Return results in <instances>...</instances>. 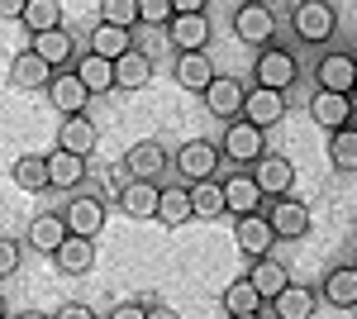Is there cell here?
<instances>
[{
    "mask_svg": "<svg viewBox=\"0 0 357 319\" xmlns=\"http://www.w3.org/2000/svg\"><path fill=\"white\" fill-rule=\"evenodd\" d=\"M291 29H296L301 43H329L333 29H338V10L329 0H301L291 10Z\"/></svg>",
    "mask_w": 357,
    "mask_h": 319,
    "instance_id": "1",
    "label": "cell"
},
{
    "mask_svg": "<svg viewBox=\"0 0 357 319\" xmlns=\"http://www.w3.org/2000/svg\"><path fill=\"white\" fill-rule=\"evenodd\" d=\"M234 243H238V253H243L248 262H257V258H272L276 229H272V219H267V210L243 214V219L234 224Z\"/></svg>",
    "mask_w": 357,
    "mask_h": 319,
    "instance_id": "2",
    "label": "cell"
},
{
    "mask_svg": "<svg viewBox=\"0 0 357 319\" xmlns=\"http://www.w3.org/2000/svg\"><path fill=\"white\" fill-rule=\"evenodd\" d=\"M267 129H257V124H248V119H238V124H229L224 129V143L220 153L224 162H238V167H252V162L267 153V138H262Z\"/></svg>",
    "mask_w": 357,
    "mask_h": 319,
    "instance_id": "3",
    "label": "cell"
},
{
    "mask_svg": "<svg viewBox=\"0 0 357 319\" xmlns=\"http://www.w3.org/2000/svg\"><path fill=\"white\" fill-rule=\"evenodd\" d=\"M220 162H224V153L215 148V143H210V138H191V143H181V148H176L172 167H176L186 181H210Z\"/></svg>",
    "mask_w": 357,
    "mask_h": 319,
    "instance_id": "4",
    "label": "cell"
},
{
    "mask_svg": "<svg viewBox=\"0 0 357 319\" xmlns=\"http://www.w3.org/2000/svg\"><path fill=\"white\" fill-rule=\"evenodd\" d=\"M234 34H238L243 43H252V48H267L272 34H276V15L262 0H243V5L234 10Z\"/></svg>",
    "mask_w": 357,
    "mask_h": 319,
    "instance_id": "5",
    "label": "cell"
},
{
    "mask_svg": "<svg viewBox=\"0 0 357 319\" xmlns=\"http://www.w3.org/2000/svg\"><path fill=\"white\" fill-rule=\"evenodd\" d=\"M252 177H257V186L267 200H281V195H291L296 186V162L281 158V153H262V158L252 162Z\"/></svg>",
    "mask_w": 357,
    "mask_h": 319,
    "instance_id": "6",
    "label": "cell"
},
{
    "mask_svg": "<svg viewBox=\"0 0 357 319\" xmlns=\"http://www.w3.org/2000/svg\"><path fill=\"white\" fill-rule=\"evenodd\" d=\"M310 119L329 133L348 129L353 124V96H343V91H314L310 96Z\"/></svg>",
    "mask_w": 357,
    "mask_h": 319,
    "instance_id": "7",
    "label": "cell"
},
{
    "mask_svg": "<svg viewBox=\"0 0 357 319\" xmlns=\"http://www.w3.org/2000/svg\"><path fill=\"white\" fill-rule=\"evenodd\" d=\"M243 119L257 124V129H276L286 119V91H272V86H252L243 101Z\"/></svg>",
    "mask_w": 357,
    "mask_h": 319,
    "instance_id": "8",
    "label": "cell"
},
{
    "mask_svg": "<svg viewBox=\"0 0 357 319\" xmlns=\"http://www.w3.org/2000/svg\"><path fill=\"white\" fill-rule=\"evenodd\" d=\"M167 167V148L158 138H143L124 153V181H158Z\"/></svg>",
    "mask_w": 357,
    "mask_h": 319,
    "instance_id": "9",
    "label": "cell"
},
{
    "mask_svg": "<svg viewBox=\"0 0 357 319\" xmlns=\"http://www.w3.org/2000/svg\"><path fill=\"white\" fill-rule=\"evenodd\" d=\"M314 81H319V91H343V96H353V86H357V57L343 53V48L324 53V57H319V67H314Z\"/></svg>",
    "mask_w": 357,
    "mask_h": 319,
    "instance_id": "10",
    "label": "cell"
},
{
    "mask_svg": "<svg viewBox=\"0 0 357 319\" xmlns=\"http://www.w3.org/2000/svg\"><path fill=\"white\" fill-rule=\"evenodd\" d=\"M262 200H267V195H262V186H257V177H252V172H243V167H238L234 177H224V205H229V214H234V219L257 214V210H262Z\"/></svg>",
    "mask_w": 357,
    "mask_h": 319,
    "instance_id": "11",
    "label": "cell"
},
{
    "mask_svg": "<svg viewBox=\"0 0 357 319\" xmlns=\"http://www.w3.org/2000/svg\"><path fill=\"white\" fill-rule=\"evenodd\" d=\"M243 101H248V91L238 77H215L205 86V110L215 119H243Z\"/></svg>",
    "mask_w": 357,
    "mask_h": 319,
    "instance_id": "12",
    "label": "cell"
},
{
    "mask_svg": "<svg viewBox=\"0 0 357 319\" xmlns=\"http://www.w3.org/2000/svg\"><path fill=\"white\" fill-rule=\"evenodd\" d=\"M267 219H272L276 239H305L310 234V205L296 200V195H281L267 205Z\"/></svg>",
    "mask_w": 357,
    "mask_h": 319,
    "instance_id": "13",
    "label": "cell"
},
{
    "mask_svg": "<svg viewBox=\"0 0 357 319\" xmlns=\"http://www.w3.org/2000/svg\"><path fill=\"white\" fill-rule=\"evenodd\" d=\"M296 53L291 48H262L257 57V86H272V91H291L296 86Z\"/></svg>",
    "mask_w": 357,
    "mask_h": 319,
    "instance_id": "14",
    "label": "cell"
},
{
    "mask_svg": "<svg viewBox=\"0 0 357 319\" xmlns=\"http://www.w3.org/2000/svg\"><path fill=\"white\" fill-rule=\"evenodd\" d=\"M167 38L176 53H205L210 48V15H172Z\"/></svg>",
    "mask_w": 357,
    "mask_h": 319,
    "instance_id": "15",
    "label": "cell"
},
{
    "mask_svg": "<svg viewBox=\"0 0 357 319\" xmlns=\"http://www.w3.org/2000/svg\"><path fill=\"white\" fill-rule=\"evenodd\" d=\"M53 77H57V72L38 53H33V48L15 53V62H10V86H15V91H48V86H53Z\"/></svg>",
    "mask_w": 357,
    "mask_h": 319,
    "instance_id": "16",
    "label": "cell"
},
{
    "mask_svg": "<svg viewBox=\"0 0 357 319\" xmlns=\"http://www.w3.org/2000/svg\"><path fill=\"white\" fill-rule=\"evenodd\" d=\"M96 143H100V133H96V124H91V114H67V119L57 124V148H62V153L91 158Z\"/></svg>",
    "mask_w": 357,
    "mask_h": 319,
    "instance_id": "17",
    "label": "cell"
},
{
    "mask_svg": "<svg viewBox=\"0 0 357 319\" xmlns=\"http://www.w3.org/2000/svg\"><path fill=\"white\" fill-rule=\"evenodd\" d=\"M53 262L62 276H91V267H96V239H82V234H67L62 248L53 253Z\"/></svg>",
    "mask_w": 357,
    "mask_h": 319,
    "instance_id": "18",
    "label": "cell"
},
{
    "mask_svg": "<svg viewBox=\"0 0 357 319\" xmlns=\"http://www.w3.org/2000/svg\"><path fill=\"white\" fill-rule=\"evenodd\" d=\"M48 101H53V110L67 119V114H86V105H91V91L82 86V77H77V72H57L53 86H48Z\"/></svg>",
    "mask_w": 357,
    "mask_h": 319,
    "instance_id": "19",
    "label": "cell"
},
{
    "mask_svg": "<svg viewBox=\"0 0 357 319\" xmlns=\"http://www.w3.org/2000/svg\"><path fill=\"white\" fill-rule=\"evenodd\" d=\"M67 229L72 234H82V239H96L100 229H105V200H96V195H77V200H67Z\"/></svg>",
    "mask_w": 357,
    "mask_h": 319,
    "instance_id": "20",
    "label": "cell"
},
{
    "mask_svg": "<svg viewBox=\"0 0 357 319\" xmlns=\"http://www.w3.org/2000/svg\"><path fill=\"white\" fill-rule=\"evenodd\" d=\"M172 77H176V86H186V91H195V96H205V86L220 77V72H215L210 53H176Z\"/></svg>",
    "mask_w": 357,
    "mask_h": 319,
    "instance_id": "21",
    "label": "cell"
},
{
    "mask_svg": "<svg viewBox=\"0 0 357 319\" xmlns=\"http://www.w3.org/2000/svg\"><path fill=\"white\" fill-rule=\"evenodd\" d=\"M158 195H162L158 181H124L119 210L129 214V219H158Z\"/></svg>",
    "mask_w": 357,
    "mask_h": 319,
    "instance_id": "22",
    "label": "cell"
},
{
    "mask_svg": "<svg viewBox=\"0 0 357 319\" xmlns=\"http://www.w3.org/2000/svg\"><path fill=\"white\" fill-rule=\"evenodd\" d=\"M67 234H72V229H67V214L48 210V214H38V219L29 224V248H33V253H43V258H53Z\"/></svg>",
    "mask_w": 357,
    "mask_h": 319,
    "instance_id": "23",
    "label": "cell"
},
{
    "mask_svg": "<svg viewBox=\"0 0 357 319\" xmlns=\"http://www.w3.org/2000/svg\"><path fill=\"white\" fill-rule=\"evenodd\" d=\"M148 81H153V57L143 48H129L114 62V91H143Z\"/></svg>",
    "mask_w": 357,
    "mask_h": 319,
    "instance_id": "24",
    "label": "cell"
},
{
    "mask_svg": "<svg viewBox=\"0 0 357 319\" xmlns=\"http://www.w3.org/2000/svg\"><path fill=\"white\" fill-rule=\"evenodd\" d=\"M10 177H15V186L29 191V195H38V191H53L48 158H43V153H24V158H15V162H10Z\"/></svg>",
    "mask_w": 357,
    "mask_h": 319,
    "instance_id": "25",
    "label": "cell"
},
{
    "mask_svg": "<svg viewBox=\"0 0 357 319\" xmlns=\"http://www.w3.org/2000/svg\"><path fill=\"white\" fill-rule=\"evenodd\" d=\"M33 53L43 57L48 67H67V62H77V38L67 34V29H48V34H33Z\"/></svg>",
    "mask_w": 357,
    "mask_h": 319,
    "instance_id": "26",
    "label": "cell"
},
{
    "mask_svg": "<svg viewBox=\"0 0 357 319\" xmlns=\"http://www.w3.org/2000/svg\"><path fill=\"white\" fill-rule=\"evenodd\" d=\"M186 191H191V214H195V219H205V224H210V219L229 214V205H224V181L210 177V181H191Z\"/></svg>",
    "mask_w": 357,
    "mask_h": 319,
    "instance_id": "27",
    "label": "cell"
},
{
    "mask_svg": "<svg viewBox=\"0 0 357 319\" xmlns=\"http://www.w3.org/2000/svg\"><path fill=\"white\" fill-rule=\"evenodd\" d=\"M248 281H252V286L262 291V300L272 305L276 295H281L286 286H291V272H286V267L276 262V258H257V262H252V272H248Z\"/></svg>",
    "mask_w": 357,
    "mask_h": 319,
    "instance_id": "28",
    "label": "cell"
},
{
    "mask_svg": "<svg viewBox=\"0 0 357 319\" xmlns=\"http://www.w3.org/2000/svg\"><path fill=\"white\" fill-rule=\"evenodd\" d=\"M77 77H82V86L91 91V96H100V91H114V62L100 53H86L77 57V67H72Z\"/></svg>",
    "mask_w": 357,
    "mask_h": 319,
    "instance_id": "29",
    "label": "cell"
},
{
    "mask_svg": "<svg viewBox=\"0 0 357 319\" xmlns=\"http://www.w3.org/2000/svg\"><path fill=\"white\" fill-rule=\"evenodd\" d=\"M324 300L333 310H357V267H333L324 276Z\"/></svg>",
    "mask_w": 357,
    "mask_h": 319,
    "instance_id": "30",
    "label": "cell"
},
{
    "mask_svg": "<svg viewBox=\"0 0 357 319\" xmlns=\"http://www.w3.org/2000/svg\"><path fill=\"white\" fill-rule=\"evenodd\" d=\"M129 48H134V29H119V24H96L91 29V53L119 62Z\"/></svg>",
    "mask_w": 357,
    "mask_h": 319,
    "instance_id": "31",
    "label": "cell"
},
{
    "mask_svg": "<svg viewBox=\"0 0 357 319\" xmlns=\"http://www.w3.org/2000/svg\"><path fill=\"white\" fill-rule=\"evenodd\" d=\"M48 177H53V191H77L86 181V158L77 153H48Z\"/></svg>",
    "mask_w": 357,
    "mask_h": 319,
    "instance_id": "32",
    "label": "cell"
},
{
    "mask_svg": "<svg viewBox=\"0 0 357 319\" xmlns=\"http://www.w3.org/2000/svg\"><path fill=\"white\" fill-rule=\"evenodd\" d=\"M186 219H195L191 214V191L186 186H162V195H158V224L181 229Z\"/></svg>",
    "mask_w": 357,
    "mask_h": 319,
    "instance_id": "33",
    "label": "cell"
},
{
    "mask_svg": "<svg viewBox=\"0 0 357 319\" xmlns=\"http://www.w3.org/2000/svg\"><path fill=\"white\" fill-rule=\"evenodd\" d=\"M267 310V300H262V291L248 281V276H238L229 291H224V315H262Z\"/></svg>",
    "mask_w": 357,
    "mask_h": 319,
    "instance_id": "34",
    "label": "cell"
},
{
    "mask_svg": "<svg viewBox=\"0 0 357 319\" xmlns=\"http://www.w3.org/2000/svg\"><path fill=\"white\" fill-rule=\"evenodd\" d=\"M272 315H276V319H310V315H314V291L291 281V286H286V291L272 300Z\"/></svg>",
    "mask_w": 357,
    "mask_h": 319,
    "instance_id": "35",
    "label": "cell"
},
{
    "mask_svg": "<svg viewBox=\"0 0 357 319\" xmlns=\"http://www.w3.org/2000/svg\"><path fill=\"white\" fill-rule=\"evenodd\" d=\"M20 24L29 34H48V29H62V0H29L24 20Z\"/></svg>",
    "mask_w": 357,
    "mask_h": 319,
    "instance_id": "36",
    "label": "cell"
},
{
    "mask_svg": "<svg viewBox=\"0 0 357 319\" xmlns=\"http://www.w3.org/2000/svg\"><path fill=\"white\" fill-rule=\"evenodd\" d=\"M329 158L338 172H357V129H338L329 138Z\"/></svg>",
    "mask_w": 357,
    "mask_h": 319,
    "instance_id": "37",
    "label": "cell"
},
{
    "mask_svg": "<svg viewBox=\"0 0 357 319\" xmlns=\"http://www.w3.org/2000/svg\"><path fill=\"white\" fill-rule=\"evenodd\" d=\"M100 24L134 29L138 24V0H100Z\"/></svg>",
    "mask_w": 357,
    "mask_h": 319,
    "instance_id": "38",
    "label": "cell"
},
{
    "mask_svg": "<svg viewBox=\"0 0 357 319\" xmlns=\"http://www.w3.org/2000/svg\"><path fill=\"white\" fill-rule=\"evenodd\" d=\"M172 0H138V24H153V29H167L172 24Z\"/></svg>",
    "mask_w": 357,
    "mask_h": 319,
    "instance_id": "39",
    "label": "cell"
},
{
    "mask_svg": "<svg viewBox=\"0 0 357 319\" xmlns=\"http://www.w3.org/2000/svg\"><path fill=\"white\" fill-rule=\"evenodd\" d=\"M20 267H24V248H20L15 239H0V281L15 276Z\"/></svg>",
    "mask_w": 357,
    "mask_h": 319,
    "instance_id": "40",
    "label": "cell"
},
{
    "mask_svg": "<svg viewBox=\"0 0 357 319\" xmlns=\"http://www.w3.org/2000/svg\"><path fill=\"white\" fill-rule=\"evenodd\" d=\"M53 319H96V310L91 305H82V300H67V305H57Z\"/></svg>",
    "mask_w": 357,
    "mask_h": 319,
    "instance_id": "41",
    "label": "cell"
},
{
    "mask_svg": "<svg viewBox=\"0 0 357 319\" xmlns=\"http://www.w3.org/2000/svg\"><path fill=\"white\" fill-rule=\"evenodd\" d=\"M110 319H148V305L143 300H124V305H114Z\"/></svg>",
    "mask_w": 357,
    "mask_h": 319,
    "instance_id": "42",
    "label": "cell"
},
{
    "mask_svg": "<svg viewBox=\"0 0 357 319\" xmlns=\"http://www.w3.org/2000/svg\"><path fill=\"white\" fill-rule=\"evenodd\" d=\"M29 0H0V20H24Z\"/></svg>",
    "mask_w": 357,
    "mask_h": 319,
    "instance_id": "43",
    "label": "cell"
},
{
    "mask_svg": "<svg viewBox=\"0 0 357 319\" xmlns=\"http://www.w3.org/2000/svg\"><path fill=\"white\" fill-rule=\"evenodd\" d=\"M205 5H210V0H172L176 15H205Z\"/></svg>",
    "mask_w": 357,
    "mask_h": 319,
    "instance_id": "44",
    "label": "cell"
},
{
    "mask_svg": "<svg viewBox=\"0 0 357 319\" xmlns=\"http://www.w3.org/2000/svg\"><path fill=\"white\" fill-rule=\"evenodd\" d=\"M148 319H181L172 305H148Z\"/></svg>",
    "mask_w": 357,
    "mask_h": 319,
    "instance_id": "45",
    "label": "cell"
},
{
    "mask_svg": "<svg viewBox=\"0 0 357 319\" xmlns=\"http://www.w3.org/2000/svg\"><path fill=\"white\" fill-rule=\"evenodd\" d=\"M15 319H53V315H43V310H24V315H15Z\"/></svg>",
    "mask_w": 357,
    "mask_h": 319,
    "instance_id": "46",
    "label": "cell"
},
{
    "mask_svg": "<svg viewBox=\"0 0 357 319\" xmlns=\"http://www.w3.org/2000/svg\"><path fill=\"white\" fill-rule=\"evenodd\" d=\"M229 319H262V315H229Z\"/></svg>",
    "mask_w": 357,
    "mask_h": 319,
    "instance_id": "47",
    "label": "cell"
},
{
    "mask_svg": "<svg viewBox=\"0 0 357 319\" xmlns=\"http://www.w3.org/2000/svg\"><path fill=\"white\" fill-rule=\"evenodd\" d=\"M0 319H5V295H0Z\"/></svg>",
    "mask_w": 357,
    "mask_h": 319,
    "instance_id": "48",
    "label": "cell"
},
{
    "mask_svg": "<svg viewBox=\"0 0 357 319\" xmlns=\"http://www.w3.org/2000/svg\"><path fill=\"white\" fill-rule=\"evenodd\" d=\"M353 96H357V86H353Z\"/></svg>",
    "mask_w": 357,
    "mask_h": 319,
    "instance_id": "49",
    "label": "cell"
},
{
    "mask_svg": "<svg viewBox=\"0 0 357 319\" xmlns=\"http://www.w3.org/2000/svg\"><path fill=\"white\" fill-rule=\"evenodd\" d=\"M238 5H243V0H238Z\"/></svg>",
    "mask_w": 357,
    "mask_h": 319,
    "instance_id": "50",
    "label": "cell"
}]
</instances>
